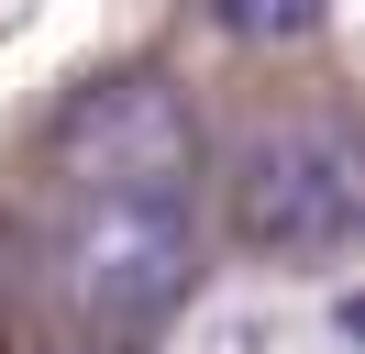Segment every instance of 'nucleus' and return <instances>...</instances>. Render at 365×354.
I'll list each match as a JSON object with an SVG mask.
<instances>
[{"mask_svg": "<svg viewBox=\"0 0 365 354\" xmlns=\"http://www.w3.org/2000/svg\"><path fill=\"white\" fill-rule=\"evenodd\" d=\"M188 177H200V133H188L166 78H111L67 111L45 266H56V299L78 310V332L133 343L188 299V266H200Z\"/></svg>", "mask_w": 365, "mask_h": 354, "instance_id": "f257e3e1", "label": "nucleus"}, {"mask_svg": "<svg viewBox=\"0 0 365 354\" xmlns=\"http://www.w3.org/2000/svg\"><path fill=\"white\" fill-rule=\"evenodd\" d=\"M321 11L332 0H210V22L232 44H299V34H321Z\"/></svg>", "mask_w": 365, "mask_h": 354, "instance_id": "7ed1b4c3", "label": "nucleus"}, {"mask_svg": "<svg viewBox=\"0 0 365 354\" xmlns=\"http://www.w3.org/2000/svg\"><path fill=\"white\" fill-rule=\"evenodd\" d=\"M365 221V166L343 122H277L232 155V233L277 266H332Z\"/></svg>", "mask_w": 365, "mask_h": 354, "instance_id": "f03ea898", "label": "nucleus"}]
</instances>
